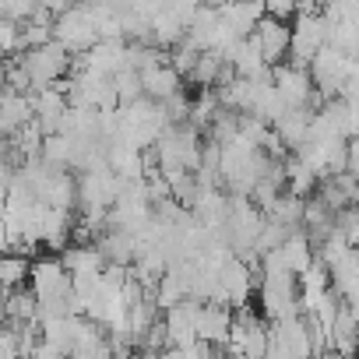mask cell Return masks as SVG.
Returning a JSON list of instances; mask_svg holds the SVG:
<instances>
[{
  "instance_id": "6da1fadb",
  "label": "cell",
  "mask_w": 359,
  "mask_h": 359,
  "mask_svg": "<svg viewBox=\"0 0 359 359\" xmlns=\"http://www.w3.org/2000/svg\"><path fill=\"white\" fill-rule=\"evenodd\" d=\"M36 303H46V299H71V275L60 268L57 257H36L32 268H29V285H25Z\"/></svg>"
},
{
  "instance_id": "7a4b0ae2",
  "label": "cell",
  "mask_w": 359,
  "mask_h": 359,
  "mask_svg": "<svg viewBox=\"0 0 359 359\" xmlns=\"http://www.w3.org/2000/svg\"><path fill=\"white\" fill-rule=\"evenodd\" d=\"M250 36L257 39V50H261L264 67H278V64H285V57H289V39H292V29H289V25L271 22V18H261V22L254 25Z\"/></svg>"
},
{
  "instance_id": "3957f363",
  "label": "cell",
  "mask_w": 359,
  "mask_h": 359,
  "mask_svg": "<svg viewBox=\"0 0 359 359\" xmlns=\"http://www.w3.org/2000/svg\"><path fill=\"white\" fill-rule=\"evenodd\" d=\"M229 324H233V310H229V306L201 303V310H198V324H194V338L205 341V345H212V348H226Z\"/></svg>"
},
{
  "instance_id": "277c9868",
  "label": "cell",
  "mask_w": 359,
  "mask_h": 359,
  "mask_svg": "<svg viewBox=\"0 0 359 359\" xmlns=\"http://www.w3.org/2000/svg\"><path fill=\"white\" fill-rule=\"evenodd\" d=\"M137 78H141V95L151 99V102H165V99H172L176 92H184V81H180V74H176L169 64L151 67V71H144V74H137Z\"/></svg>"
},
{
  "instance_id": "5b68a950",
  "label": "cell",
  "mask_w": 359,
  "mask_h": 359,
  "mask_svg": "<svg viewBox=\"0 0 359 359\" xmlns=\"http://www.w3.org/2000/svg\"><path fill=\"white\" fill-rule=\"evenodd\" d=\"M222 67H226V57L219 50H201L198 60H194V67H191V74H187V81L198 85V92H212L219 85Z\"/></svg>"
},
{
  "instance_id": "8992f818",
  "label": "cell",
  "mask_w": 359,
  "mask_h": 359,
  "mask_svg": "<svg viewBox=\"0 0 359 359\" xmlns=\"http://www.w3.org/2000/svg\"><path fill=\"white\" fill-rule=\"evenodd\" d=\"M29 268H32L29 254H0V296L15 292V289H25L29 285Z\"/></svg>"
},
{
  "instance_id": "52a82bcc",
  "label": "cell",
  "mask_w": 359,
  "mask_h": 359,
  "mask_svg": "<svg viewBox=\"0 0 359 359\" xmlns=\"http://www.w3.org/2000/svg\"><path fill=\"white\" fill-rule=\"evenodd\" d=\"M278 257H282L285 271H289L292 278H299V275L313 264V247L306 243V236H303V233H292V236L278 247Z\"/></svg>"
},
{
  "instance_id": "ba28073f",
  "label": "cell",
  "mask_w": 359,
  "mask_h": 359,
  "mask_svg": "<svg viewBox=\"0 0 359 359\" xmlns=\"http://www.w3.org/2000/svg\"><path fill=\"white\" fill-rule=\"evenodd\" d=\"M109 85H113V95H116V102L120 106H127V102H134V99H141V78L134 74V71H116L113 78H109Z\"/></svg>"
},
{
  "instance_id": "9c48e42d",
  "label": "cell",
  "mask_w": 359,
  "mask_h": 359,
  "mask_svg": "<svg viewBox=\"0 0 359 359\" xmlns=\"http://www.w3.org/2000/svg\"><path fill=\"white\" fill-rule=\"evenodd\" d=\"M334 229L345 236V243H348V247H355V240H359V215H355V208L338 212V215H334Z\"/></svg>"
},
{
  "instance_id": "30bf717a",
  "label": "cell",
  "mask_w": 359,
  "mask_h": 359,
  "mask_svg": "<svg viewBox=\"0 0 359 359\" xmlns=\"http://www.w3.org/2000/svg\"><path fill=\"white\" fill-rule=\"evenodd\" d=\"M0 53H18V25L0 18Z\"/></svg>"
},
{
  "instance_id": "8fae6325",
  "label": "cell",
  "mask_w": 359,
  "mask_h": 359,
  "mask_svg": "<svg viewBox=\"0 0 359 359\" xmlns=\"http://www.w3.org/2000/svg\"><path fill=\"white\" fill-rule=\"evenodd\" d=\"M0 359H22V352H18V334H15L8 324H0Z\"/></svg>"
},
{
  "instance_id": "7c38bea8",
  "label": "cell",
  "mask_w": 359,
  "mask_h": 359,
  "mask_svg": "<svg viewBox=\"0 0 359 359\" xmlns=\"http://www.w3.org/2000/svg\"><path fill=\"white\" fill-rule=\"evenodd\" d=\"M158 359H184V352H180V348H165V352H158Z\"/></svg>"
}]
</instances>
